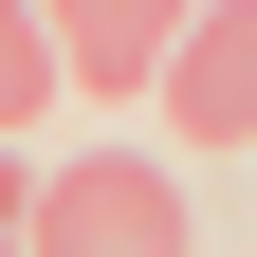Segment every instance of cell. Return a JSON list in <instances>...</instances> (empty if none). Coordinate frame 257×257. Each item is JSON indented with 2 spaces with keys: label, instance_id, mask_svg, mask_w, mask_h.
I'll return each instance as SVG.
<instances>
[{
  "label": "cell",
  "instance_id": "cell-5",
  "mask_svg": "<svg viewBox=\"0 0 257 257\" xmlns=\"http://www.w3.org/2000/svg\"><path fill=\"white\" fill-rule=\"evenodd\" d=\"M19 202H37V184H19V147H0V239H19Z\"/></svg>",
  "mask_w": 257,
  "mask_h": 257
},
{
  "label": "cell",
  "instance_id": "cell-1",
  "mask_svg": "<svg viewBox=\"0 0 257 257\" xmlns=\"http://www.w3.org/2000/svg\"><path fill=\"white\" fill-rule=\"evenodd\" d=\"M19 239H74V257H184V184L128 166V147H92V166H55L37 202H19Z\"/></svg>",
  "mask_w": 257,
  "mask_h": 257
},
{
  "label": "cell",
  "instance_id": "cell-2",
  "mask_svg": "<svg viewBox=\"0 0 257 257\" xmlns=\"http://www.w3.org/2000/svg\"><path fill=\"white\" fill-rule=\"evenodd\" d=\"M166 128L184 147H257V0H202L166 37Z\"/></svg>",
  "mask_w": 257,
  "mask_h": 257
},
{
  "label": "cell",
  "instance_id": "cell-4",
  "mask_svg": "<svg viewBox=\"0 0 257 257\" xmlns=\"http://www.w3.org/2000/svg\"><path fill=\"white\" fill-rule=\"evenodd\" d=\"M37 92H55V19H37V0H0V128L37 110Z\"/></svg>",
  "mask_w": 257,
  "mask_h": 257
},
{
  "label": "cell",
  "instance_id": "cell-3",
  "mask_svg": "<svg viewBox=\"0 0 257 257\" xmlns=\"http://www.w3.org/2000/svg\"><path fill=\"white\" fill-rule=\"evenodd\" d=\"M37 19H55V74L128 92V74H166V37L202 19V0H37Z\"/></svg>",
  "mask_w": 257,
  "mask_h": 257
}]
</instances>
